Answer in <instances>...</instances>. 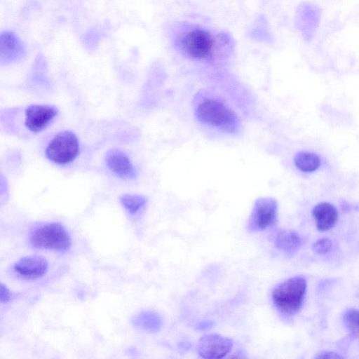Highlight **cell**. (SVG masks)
<instances>
[{"mask_svg":"<svg viewBox=\"0 0 359 359\" xmlns=\"http://www.w3.org/2000/svg\"><path fill=\"white\" fill-rule=\"evenodd\" d=\"M332 247V241L327 238L318 239L313 244V250L318 254H325L331 250Z\"/></svg>","mask_w":359,"mask_h":359,"instance_id":"cell-19","label":"cell"},{"mask_svg":"<svg viewBox=\"0 0 359 359\" xmlns=\"http://www.w3.org/2000/svg\"><path fill=\"white\" fill-rule=\"evenodd\" d=\"M321 20V11L318 6L313 3L304 4L301 13L302 29L308 40H312Z\"/></svg>","mask_w":359,"mask_h":359,"instance_id":"cell-12","label":"cell"},{"mask_svg":"<svg viewBox=\"0 0 359 359\" xmlns=\"http://www.w3.org/2000/svg\"><path fill=\"white\" fill-rule=\"evenodd\" d=\"M317 229L325 231L332 228L338 217L337 208L331 203L322 202L315 205L312 210Z\"/></svg>","mask_w":359,"mask_h":359,"instance_id":"cell-13","label":"cell"},{"mask_svg":"<svg viewBox=\"0 0 359 359\" xmlns=\"http://www.w3.org/2000/svg\"><path fill=\"white\" fill-rule=\"evenodd\" d=\"M13 293L9 288L3 283L0 284V302L1 303H8L12 299Z\"/></svg>","mask_w":359,"mask_h":359,"instance_id":"cell-20","label":"cell"},{"mask_svg":"<svg viewBox=\"0 0 359 359\" xmlns=\"http://www.w3.org/2000/svg\"><path fill=\"white\" fill-rule=\"evenodd\" d=\"M22 41L11 32L6 31L0 36V60L1 63H11L20 60L25 54Z\"/></svg>","mask_w":359,"mask_h":359,"instance_id":"cell-11","label":"cell"},{"mask_svg":"<svg viewBox=\"0 0 359 359\" xmlns=\"http://www.w3.org/2000/svg\"><path fill=\"white\" fill-rule=\"evenodd\" d=\"M233 341L218 334L202 336L197 344L196 350L203 358L217 359L225 357L231 350Z\"/></svg>","mask_w":359,"mask_h":359,"instance_id":"cell-7","label":"cell"},{"mask_svg":"<svg viewBox=\"0 0 359 359\" xmlns=\"http://www.w3.org/2000/svg\"><path fill=\"white\" fill-rule=\"evenodd\" d=\"M294 163L297 168L306 173L313 172L318 170L321 164L320 157L316 153L302 151L296 154Z\"/></svg>","mask_w":359,"mask_h":359,"instance_id":"cell-16","label":"cell"},{"mask_svg":"<svg viewBox=\"0 0 359 359\" xmlns=\"http://www.w3.org/2000/svg\"><path fill=\"white\" fill-rule=\"evenodd\" d=\"M48 268L46 259L40 255H29L18 260L13 270L25 279H36L46 274Z\"/></svg>","mask_w":359,"mask_h":359,"instance_id":"cell-9","label":"cell"},{"mask_svg":"<svg viewBox=\"0 0 359 359\" xmlns=\"http://www.w3.org/2000/svg\"><path fill=\"white\" fill-rule=\"evenodd\" d=\"M212 325V321L206 320V321H203V322L200 323L197 325V328L200 329V330H206L208 328L211 327Z\"/></svg>","mask_w":359,"mask_h":359,"instance_id":"cell-22","label":"cell"},{"mask_svg":"<svg viewBox=\"0 0 359 359\" xmlns=\"http://www.w3.org/2000/svg\"><path fill=\"white\" fill-rule=\"evenodd\" d=\"M277 202L269 197L259 198L255 202L248 229L250 231H262L277 220Z\"/></svg>","mask_w":359,"mask_h":359,"instance_id":"cell-6","label":"cell"},{"mask_svg":"<svg viewBox=\"0 0 359 359\" xmlns=\"http://www.w3.org/2000/svg\"><path fill=\"white\" fill-rule=\"evenodd\" d=\"M131 323L135 327L142 330L155 332L161 330L163 325L161 316L152 311H144L131 318Z\"/></svg>","mask_w":359,"mask_h":359,"instance_id":"cell-14","label":"cell"},{"mask_svg":"<svg viewBox=\"0 0 359 359\" xmlns=\"http://www.w3.org/2000/svg\"><path fill=\"white\" fill-rule=\"evenodd\" d=\"M58 109L48 104H31L25 111V126L33 133L46 129L57 116Z\"/></svg>","mask_w":359,"mask_h":359,"instance_id":"cell-8","label":"cell"},{"mask_svg":"<svg viewBox=\"0 0 359 359\" xmlns=\"http://www.w3.org/2000/svg\"><path fill=\"white\" fill-rule=\"evenodd\" d=\"M316 358H323V359H341L344 357L339 353L330 351H325L318 353L316 357Z\"/></svg>","mask_w":359,"mask_h":359,"instance_id":"cell-21","label":"cell"},{"mask_svg":"<svg viewBox=\"0 0 359 359\" xmlns=\"http://www.w3.org/2000/svg\"><path fill=\"white\" fill-rule=\"evenodd\" d=\"M276 246L286 253L297 251L301 245V238L295 231L291 230H280L275 236Z\"/></svg>","mask_w":359,"mask_h":359,"instance_id":"cell-15","label":"cell"},{"mask_svg":"<svg viewBox=\"0 0 359 359\" xmlns=\"http://www.w3.org/2000/svg\"><path fill=\"white\" fill-rule=\"evenodd\" d=\"M343 319L347 329L354 335L359 336V311L348 310L344 313Z\"/></svg>","mask_w":359,"mask_h":359,"instance_id":"cell-18","label":"cell"},{"mask_svg":"<svg viewBox=\"0 0 359 359\" xmlns=\"http://www.w3.org/2000/svg\"><path fill=\"white\" fill-rule=\"evenodd\" d=\"M180 46L189 57L204 60L212 56L215 41L208 32L197 28L188 32L182 36Z\"/></svg>","mask_w":359,"mask_h":359,"instance_id":"cell-5","label":"cell"},{"mask_svg":"<svg viewBox=\"0 0 359 359\" xmlns=\"http://www.w3.org/2000/svg\"><path fill=\"white\" fill-rule=\"evenodd\" d=\"M107 167L114 174L123 179L133 180L137 172L128 155L118 149H109L105 156Z\"/></svg>","mask_w":359,"mask_h":359,"instance_id":"cell-10","label":"cell"},{"mask_svg":"<svg viewBox=\"0 0 359 359\" xmlns=\"http://www.w3.org/2000/svg\"><path fill=\"white\" fill-rule=\"evenodd\" d=\"M306 291V280L294 276L280 283L272 292L275 306L282 313L294 315L302 308Z\"/></svg>","mask_w":359,"mask_h":359,"instance_id":"cell-1","label":"cell"},{"mask_svg":"<svg viewBox=\"0 0 359 359\" xmlns=\"http://www.w3.org/2000/svg\"><path fill=\"white\" fill-rule=\"evenodd\" d=\"M29 242L36 248L65 252L71 245V238L61 224L50 222L36 227L30 234Z\"/></svg>","mask_w":359,"mask_h":359,"instance_id":"cell-3","label":"cell"},{"mask_svg":"<svg viewBox=\"0 0 359 359\" xmlns=\"http://www.w3.org/2000/svg\"><path fill=\"white\" fill-rule=\"evenodd\" d=\"M80 153L77 136L71 130H63L56 134L46 149V156L57 165L72 162Z\"/></svg>","mask_w":359,"mask_h":359,"instance_id":"cell-4","label":"cell"},{"mask_svg":"<svg viewBox=\"0 0 359 359\" xmlns=\"http://www.w3.org/2000/svg\"><path fill=\"white\" fill-rule=\"evenodd\" d=\"M197 119L229 133L237 132L238 118L236 114L222 102L207 99L201 102L196 109Z\"/></svg>","mask_w":359,"mask_h":359,"instance_id":"cell-2","label":"cell"},{"mask_svg":"<svg viewBox=\"0 0 359 359\" xmlns=\"http://www.w3.org/2000/svg\"><path fill=\"white\" fill-rule=\"evenodd\" d=\"M120 201L124 208L130 214H136L147 203V198L138 194H123Z\"/></svg>","mask_w":359,"mask_h":359,"instance_id":"cell-17","label":"cell"}]
</instances>
